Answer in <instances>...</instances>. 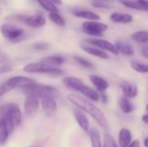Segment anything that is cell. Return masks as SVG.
I'll return each mask as SVG.
<instances>
[{"label": "cell", "instance_id": "obj_11", "mask_svg": "<svg viewBox=\"0 0 148 147\" xmlns=\"http://www.w3.org/2000/svg\"><path fill=\"white\" fill-rule=\"evenodd\" d=\"M120 88L123 94L129 99H134L138 95L137 85L129 81H122L120 83Z\"/></svg>", "mask_w": 148, "mask_h": 147}, {"label": "cell", "instance_id": "obj_14", "mask_svg": "<svg viewBox=\"0 0 148 147\" xmlns=\"http://www.w3.org/2000/svg\"><path fill=\"white\" fill-rule=\"evenodd\" d=\"M89 80L99 93H104L109 88V82L101 76L91 75H89Z\"/></svg>", "mask_w": 148, "mask_h": 147}, {"label": "cell", "instance_id": "obj_44", "mask_svg": "<svg viewBox=\"0 0 148 147\" xmlns=\"http://www.w3.org/2000/svg\"><path fill=\"white\" fill-rule=\"evenodd\" d=\"M146 111L148 113V103L147 104V106H146Z\"/></svg>", "mask_w": 148, "mask_h": 147}, {"label": "cell", "instance_id": "obj_25", "mask_svg": "<svg viewBox=\"0 0 148 147\" xmlns=\"http://www.w3.org/2000/svg\"><path fill=\"white\" fill-rule=\"evenodd\" d=\"M131 39L138 43H148V31L147 30H139L131 35Z\"/></svg>", "mask_w": 148, "mask_h": 147}, {"label": "cell", "instance_id": "obj_6", "mask_svg": "<svg viewBox=\"0 0 148 147\" xmlns=\"http://www.w3.org/2000/svg\"><path fill=\"white\" fill-rule=\"evenodd\" d=\"M85 42L92 46L97 47V48H99L106 52H109L114 55H119V52H118L114 43L111 42L108 40L101 39L99 37H89V38H87L85 40Z\"/></svg>", "mask_w": 148, "mask_h": 147}, {"label": "cell", "instance_id": "obj_20", "mask_svg": "<svg viewBox=\"0 0 148 147\" xmlns=\"http://www.w3.org/2000/svg\"><path fill=\"white\" fill-rule=\"evenodd\" d=\"M110 19L115 23L128 24L133 22V16L129 13L114 12L110 15Z\"/></svg>", "mask_w": 148, "mask_h": 147}, {"label": "cell", "instance_id": "obj_34", "mask_svg": "<svg viewBox=\"0 0 148 147\" xmlns=\"http://www.w3.org/2000/svg\"><path fill=\"white\" fill-rule=\"evenodd\" d=\"M32 47L36 50H45L49 47V44L44 42H36L33 44Z\"/></svg>", "mask_w": 148, "mask_h": 147}, {"label": "cell", "instance_id": "obj_37", "mask_svg": "<svg viewBox=\"0 0 148 147\" xmlns=\"http://www.w3.org/2000/svg\"><path fill=\"white\" fill-rule=\"evenodd\" d=\"M100 101L104 104H106L108 102V95H107V94L105 92L104 93H100Z\"/></svg>", "mask_w": 148, "mask_h": 147}, {"label": "cell", "instance_id": "obj_4", "mask_svg": "<svg viewBox=\"0 0 148 147\" xmlns=\"http://www.w3.org/2000/svg\"><path fill=\"white\" fill-rule=\"evenodd\" d=\"M108 25L98 21H88L82 24V30L91 37H100L108 30Z\"/></svg>", "mask_w": 148, "mask_h": 147}, {"label": "cell", "instance_id": "obj_40", "mask_svg": "<svg viewBox=\"0 0 148 147\" xmlns=\"http://www.w3.org/2000/svg\"><path fill=\"white\" fill-rule=\"evenodd\" d=\"M128 147H140V143L138 139H135L134 141H132Z\"/></svg>", "mask_w": 148, "mask_h": 147}, {"label": "cell", "instance_id": "obj_32", "mask_svg": "<svg viewBox=\"0 0 148 147\" xmlns=\"http://www.w3.org/2000/svg\"><path fill=\"white\" fill-rule=\"evenodd\" d=\"M103 147H118L114 139L109 133H105L104 135Z\"/></svg>", "mask_w": 148, "mask_h": 147}, {"label": "cell", "instance_id": "obj_13", "mask_svg": "<svg viewBox=\"0 0 148 147\" xmlns=\"http://www.w3.org/2000/svg\"><path fill=\"white\" fill-rule=\"evenodd\" d=\"M24 23L31 28H41L45 25L46 18L42 13L37 12L35 15L29 16H27L24 20Z\"/></svg>", "mask_w": 148, "mask_h": 147}, {"label": "cell", "instance_id": "obj_16", "mask_svg": "<svg viewBox=\"0 0 148 147\" xmlns=\"http://www.w3.org/2000/svg\"><path fill=\"white\" fill-rule=\"evenodd\" d=\"M74 115L75 118V120L77 122V124L79 125V126L84 131V132H88L89 130V120L87 118L86 114L84 113V112L79 108H75L74 109Z\"/></svg>", "mask_w": 148, "mask_h": 147}, {"label": "cell", "instance_id": "obj_15", "mask_svg": "<svg viewBox=\"0 0 148 147\" xmlns=\"http://www.w3.org/2000/svg\"><path fill=\"white\" fill-rule=\"evenodd\" d=\"M81 49L84 52H86L87 54L95 56V57H98L100 59H103V60L109 59L108 54L106 51H104V50H102V49H99L97 47H95V46H92V45L91 46H89V45H81Z\"/></svg>", "mask_w": 148, "mask_h": 147}, {"label": "cell", "instance_id": "obj_42", "mask_svg": "<svg viewBox=\"0 0 148 147\" xmlns=\"http://www.w3.org/2000/svg\"><path fill=\"white\" fill-rule=\"evenodd\" d=\"M52 3H54L56 5H61L62 4V0H50Z\"/></svg>", "mask_w": 148, "mask_h": 147}, {"label": "cell", "instance_id": "obj_27", "mask_svg": "<svg viewBox=\"0 0 148 147\" xmlns=\"http://www.w3.org/2000/svg\"><path fill=\"white\" fill-rule=\"evenodd\" d=\"M49 18L51 22H53L55 24H56L57 26L60 27H64L66 25V20L64 19V17L58 13V11L56 12H50L49 15Z\"/></svg>", "mask_w": 148, "mask_h": 147}, {"label": "cell", "instance_id": "obj_2", "mask_svg": "<svg viewBox=\"0 0 148 147\" xmlns=\"http://www.w3.org/2000/svg\"><path fill=\"white\" fill-rule=\"evenodd\" d=\"M23 70L29 74H45L49 75H62L64 72L55 66L45 64L43 62H31L27 64Z\"/></svg>", "mask_w": 148, "mask_h": 147}, {"label": "cell", "instance_id": "obj_10", "mask_svg": "<svg viewBox=\"0 0 148 147\" xmlns=\"http://www.w3.org/2000/svg\"><path fill=\"white\" fill-rule=\"evenodd\" d=\"M119 2L128 9L148 12V0H119Z\"/></svg>", "mask_w": 148, "mask_h": 147}, {"label": "cell", "instance_id": "obj_7", "mask_svg": "<svg viewBox=\"0 0 148 147\" xmlns=\"http://www.w3.org/2000/svg\"><path fill=\"white\" fill-rule=\"evenodd\" d=\"M39 111V98L34 95H27L24 101V113L29 117L35 116Z\"/></svg>", "mask_w": 148, "mask_h": 147}, {"label": "cell", "instance_id": "obj_28", "mask_svg": "<svg viewBox=\"0 0 148 147\" xmlns=\"http://www.w3.org/2000/svg\"><path fill=\"white\" fill-rule=\"evenodd\" d=\"M12 105H13V103H8V104L3 105L2 107H0V126L7 120Z\"/></svg>", "mask_w": 148, "mask_h": 147}, {"label": "cell", "instance_id": "obj_8", "mask_svg": "<svg viewBox=\"0 0 148 147\" xmlns=\"http://www.w3.org/2000/svg\"><path fill=\"white\" fill-rule=\"evenodd\" d=\"M35 82L36 81L34 80L25 76H14L9 79L6 84L10 89H12V88H24L28 86L34 84Z\"/></svg>", "mask_w": 148, "mask_h": 147}, {"label": "cell", "instance_id": "obj_29", "mask_svg": "<svg viewBox=\"0 0 148 147\" xmlns=\"http://www.w3.org/2000/svg\"><path fill=\"white\" fill-rule=\"evenodd\" d=\"M40 6L43 8L48 12H56L58 11V9L56 7V4L52 3L50 0H36Z\"/></svg>", "mask_w": 148, "mask_h": 147}, {"label": "cell", "instance_id": "obj_39", "mask_svg": "<svg viewBox=\"0 0 148 147\" xmlns=\"http://www.w3.org/2000/svg\"><path fill=\"white\" fill-rule=\"evenodd\" d=\"M141 54H142V55H143L145 58L148 59V46L144 47V48L141 49Z\"/></svg>", "mask_w": 148, "mask_h": 147}, {"label": "cell", "instance_id": "obj_21", "mask_svg": "<svg viewBox=\"0 0 148 147\" xmlns=\"http://www.w3.org/2000/svg\"><path fill=\"white\" fill-rule=\"evenodd\" d=\"M118 142L121 147H128L132 142V133L127 128H122L119 133Z\"/></svg>", "mask_w": 148, "mask_h": 147}, {"label": "cell", "instance_id": "obj_45", "mask_svg": "<svg viewBox=\"0 0 148 147\" xmlns=\"http://www.w3.org/2000/svg\"><path fill=\"white\" fill-rule=\"evenodd\" d=\"M101 1H105L106 2V1H111V0H101Z\"/></svg>", "mask_w": 148, "mask_h": 147}, {"label": "cell", "instance_id": "obj_36", "mask_svg": "<svg viewBox=\"0 0 148 147\" xmlns=\"http://www.w3.org/2000/svg\"><path fill=\"white\" fill-rule=\"evenodd\" d=\"M9 90H10V88L7 86L6 83H4V84H0V97L3 96L4 94H6Z\"/></svg>", "mask_w": 148, "mask_h": 147}, {"label": "cell", "instance_id": "obj_41", "mask_svg": "<svg viewBox=\"0 0 148 147\" xmlns=\"http://www.w3.org/2000/svg\"><path fill=\"white\" fill-rule=\"evenodd\" d=\"M141 120H142V121H143L144 123L148 124V113H147V114H144V115L142 116Z\"/></svg>", "mask_w": 148, "mask_h": 147}, {"label": "cell", "instance_id": "obj_3", "mask_svg": "<svg viewBox=\"0 0 148 147\" xmlns=\"http://www.w3.org/2000/svg\"><path fill=\"white\" fill-rule=\"evenodd\" d=\"M23 91L26 95H34L38 98H42L46 95H53L57 92V89L49 85L38 84L35 82L34 84L23 88Z\"/></svg>", "mask_w": 148, "mask_h": 147}, {"label": "cell", "instance_id": "obj_31", "mask_svg": "<svg viewBox=\"0 0 148 147\" xmlns=\"http://www.w3.org/2000/svg\"><path fill=\"white\" fill-rule=\"evenodd\" d=\"M10 134V131L8 130L6 126L4 124H3L0 126V144L1 145H4L7 142Z\"/></svg>", "mask_w": 148, "mask_h": 147}, {"label": "cell", "instance_id": "obj_33", "mask_svg": "<svg viewBox=\"0 0 148 147\" xmlns=\"http://www.w3.org/2000/svg\"><path fill=\"white\" fill-rule=\"evenodd\" d=\"M92 5L95 8L98 9H111V6L108 4L105 1H101V0H94L92 2Z\"/></svg>", "mask_w": 148, "mask_h": 147}, {"label": "cell", "instance_id": "obj_23", "mask_svg": "<svg viewBox=\"0 0 148 147\" xmlns=\"http://www.w3.org/2000/svg\"><path fill=\"white\" fill-rule=\"evenodd\" d=\"M42 62L45 63V64H49L51 66H60L62 65L65 62H66V58L62 55H49V56H46L44 58H42L41 60Z\"/></svg>", "mask_w": 148, "mask_h": 147}, {"label": "cell", "instance_id": "obj_43", "mask_svg": "<svg viewBox=\"0 0 148 147\" xmlns=\"http://www.w3.org/2000/svg\"><path fill=\"white\" fill-rule=\"evenodd\" d=\"M144 146L145 147H148V138H147L144 141Z\"/></svg>", "mask_w": 148, "mask_h": 147}, {"label": "cell", "instance_id": "obj_1", "mask_svg": "<svg viewBox=\"0 0 148 147\" xmlns=\"http://www.w3.org/2000/svg\"><path fill=\"white\" fill-rule=\"evenodd\" d=\"M68 100L73 105H75L77 108L82 110L84 113H88L102 128L104 129L108 128V122L105 114L101 109H99L93 103V101H89L88 99L85 97H82L75 94H69Z\"/></svg>", "mask_w": 148, "mask_h": 147}, {"label": "cell", "instance_id": "obj_19", "mask_svg": "<svg viewBox=\"0 0 148 147\" xmlns=\"http://www.w3.org/2000/svg\"><path fill=\"white\" fill-rule=\"evenodd\" d=\"M79 93H81L85 98L88 99L89 101L93 102L100 101V93L96 89H94L86 84L83 85V87L81 88Z\"/></svg>", "mask_w": 148, "mask_h": 147}, {"label": "cell", "instance_id": "obj_9", "mask_svg": "<svg viewBox=\"0 0 148 147\" xmlns=\"http://www.w3.org/2000/svg\"><path fill=\"white\" fill-rule=\"evenodd\" d=\"M42 108L47 116H53L57 111V103L53 98V95H46L42 98Z\"/></svg>", "mask_w": 148, "mask_h": 147}, {"label": "cell", "instance_id": "obj_24", "mask_svg": "<svg viewBox=\"0 0 148 147\" xmlns=\"http://www.w3.org/2000/svg\"><path fill=\"white\" fill-rule=\"evenodd\" d=\"M88 133L89 135L92 147H102L101 141V135H100L98 129L93 127V128L89 129Z\"/></svg>", "mask_w": 148, "mask_h": 147}, {"label": "cell", "instance_id": "obj_38", "mask_svg": "<svg viewBox=\"0 0 148 147\" xmlns=\"http://www.w3.org/2000/svg\"><path fill=\"white\" fill-rule=\"evenodd\" d=\"M8 61V57L6 55V54H4L3 52L0 51V63H5Z\"/></svg>", "mask_w": 148, "mask_h": 147}, {"label": "cell", "instance_id": "obj_35", "mask_svg": "<svg viewBox=\"0 0 148 147\" xmlns=\"http://www.w3.org/2000/svg\"><path fill=\"white\" fill-rule=\"evenodd\" d=\"M11 69H12V67H11L9 63H6V62H5V63H3V64L0 66V75L8 73V72H10Z\"/></svg>", "mask_w": 148, "mask_h": 147}, {"label": "cell", "instance_id": "obj_12", "mask_svg": "<svg viewBox=\"0 0 148 147\" xmlns=\"http://www.w3.org/2000/svg\"><path fill=\"white\" fill-rule=\"evenodd\" d=\"M114 45L119 54H121L125 56H134L135 54L134 46L125 40H118L114 42Z\"/></svg>", "mask_w": 148, "mask_h": 147}, {"label": "cell", "instance_id": "obj_18", "mask_svg": "<svg viewBox=\"0 0 148 147\" xmlns=\"http://www.w3.org/2000/svg\"><path fill=\"white\" fill-rule=\"evenodd\" d=\"M62 82L67 88L73 89L75 91H77V92H80L81 88L85 84L81 79L75 77V76H66L63 78Z\"/></svg>", "mask_w": 148, "mask_h": 147}, {"label": "cell", "instance_id": "obj_22", "mask_svg": "<svg viewBox=\"0 0 148 147\" xmlns=\"http://www.w3.org/2000/svg\"><path fill=\"white\" fill-rule=\"evenodd\" d=\"M130 100L131 99L127 98L125 95L121 96L119 100V107L124 113H131L134 111V104Z\"/></svg>", "mask_w": 148, "mask_h": 147}, {"label": "cell", "instance_id": "obj_30", "mask_svg": "<svg viewBox=\"0 0 148 147\" xmlns=\"http://www.w3.org/2000/svg\"><path fill=\"white\" fill-rule=\"evenodd\" d=\"M74 59L75 61L81 66H82L83 68H88V69H93L95 68V65L89 62L88 60L82 57V56H78V55H74Z\"/></svg>", "mask_w": 148, "mask_h": 147}, {"label": "cell", "instance_id": "obj_17", "mask_svg": "<svg viewBox=\"0 0 148 147\" xmlns=\"http://www.w3.org/2000/svg\"><path fill=\"white\" fill-rule=\"evenodd\" d=\"M73 14L75 16L82 18L88 21H99L101 20V16L94 11L88 10H73Z\"/></svg>", "mask_w": 148, "mask_h": 147}, {"label": "cell", "instance_id": "obj_26", "mask_svg": "<svg viewBox=\"0 0 148 147\" xmlns=\"http://www.w3.org/2000/svg\"><path fill=\"white\" fill-rule=\"evenodd\" d=\"M131 68L137 73L140 74H148V64L140 62L137 60H132L130 62Z\"/></svg>", "mask_w": 148, "mask_h": 147}, {"label": "cell", "instance_id": "obj_5", "mask_svg": "<svg viewBox=\"0 0 148 147\" xmlns=\"http://www.w3.org/2000/svg\"><path fill=\"white\" fill-rule=\"evenodd\" d=\"M0 29L3 37L13 42L21 41L24 36V30L12 24H3Z\"/></svg>", "mask_w": 148, "mask_h": 147}]
</instances>
